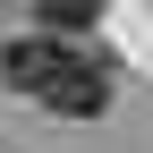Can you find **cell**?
Masks as SVG:
<instances>
[{"instance_id":"cell-1","label":"cell","mask_w":153,"mask_h":153,"mask_svg":"<svg viewBox=\"0 0 153 153\" xmlns=\"http://www.w3.org/2000/svg\"><path fill=\"white\" fill-rule=\"evenodd\" d=\"M111 94H119V76H111V60H102V51L60 43V60L43 68V85H34L26 102H43L51 119H102V111H111Z\"/></svg>"},{"instance_id":"cell-3","label":"cell","mask_w":153,"mask_h":153,"mask_svg":"<svg viewBox=\"0 0 153 153\" xmlns=\"http://www.w3.org/2000/svg\"><path fill=\"white\" fill-rule=\"evenodd\" d=\"M34 26H43V34H60V43H76V34H94V26H102V0H34Z\"/></svg>"},{"instance_id":"cell-2","label":"cell","mask_w":153,"mask_h":153,"mask_svg":"<svg viewBox=\"0 0 153 153\" xmlns=\"http://www.w3.org/2000/svg\"><path fill=\"white\" fill-rule=\"evenodd\" d=\"M51 60H60V34H43V26L34 34H9V43H0V85L9 94H34Z\"/></svg>"}]
</instances>
